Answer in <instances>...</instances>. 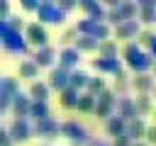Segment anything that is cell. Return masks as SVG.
Masks as SVG:
<instances>
[{"mask_svg":"<svg viewBox=\"0 0 156 146\" xmlns=\"http://www.w3.org/2000/svg\"><path fill=\"white\" fill-rule=\"evenodd\" d=\"M122 56H124L127 66H129L132 71H136V73H146V71H151V66H154L151 54H146L136 41H127L124 49H122Z\"/></svg>","mask_w":156,"mask_h":146,"instance_id":"cell-1","label":"cell"},{"mask_svg":"<svg viewBox=\"0 0 156 146\" xmlns=\"http://www.w3.org/2000/svg\"><path fill=\"white\" fill-rule=\"evenodd\" d=\"M76 29L80 32V36H93V39H98V41H107V36H110V27H107L105 22H95V19H90V17L80 19V22L76 24Z\"/></svg>","mask_w":156,"mask_h":146,"instance_id":"cell-2","label":"cell"},{"mask_svg":"<svg viewBox=\"0 0 156 146\" xmlns=\"http://www.w3.org/2000/svg\"><path fill=\"white\" fill-rule=\"evenodd\" d=\"M37 12H39L41 24H44V22H49V24H61V22L66 19V12L58 7V2H41Z\"/></svg>","mask_w":156,"mask_h":146,"instance_id":"cell-3","label":"cell"},{"mask_svg":"<svg viewBox=\"0 0 156 146\" xmlns=\"http://www.w3.org/2000/svg\"><path fill=\"white\" fill-rule=\"evenodd\" d=\"M117 95L112 92V90H105V92H100L98 97H95V114L102 119H110V112H112V107L117 105V100H115Z\"/></svg>","mask_w":156,"mask_h":146,"instance_id":"cell-4","label":"cell"},{"mask_svg":"<svg viewBox=\"0 0 156 146\" xmlns=\"http://www.w3.org/2000/svg\"><path fill=\"white\" fill-rule=\"evenodd\" d=\"M27 41L29 44H34V46H49V32H46V27L41 24V22H32V24H27Z\"/></svg>","mask_w":156,"mask_h":146,"instance_id":"cell-5","label":"cell"},{"mask_svg":"<svg viewBox=\"0 0 156 146\" xmlns=\"http://www.w3.org/2000/svg\"><path fill=\"white\" fill-rule=\"evenodd\" d=\"M2 44H5L7 51H15V54H22V51L27 49V39H24L20 32H15L10 24H7V32H5V36H2Z\"/></svg>","mask_w":156,"mask_h":146,"instance_id":"cell-6","label":"cell"},{"mask_svg":"<svg viewBox=\"0 0 156 146\" xmlns=\"http://www.w3.org/2000/svg\"><path fill=\"white\" fill-rule=\"evenodd\" d=\"M139 32H141L139 19H129V22H122V24L115 27V39H124V41H129V39H136Z\"/></svg>","mask_w":156,"mask_h":146,"instance_id":"cell-7","label":"cell"},{"mask_svg":"<svg viewBox=\"0 0 156 146\" xmlns=\"http://www.w3.org/2000/svg\"><path fill=\"white\" fill-rule=\"evenodd\" d=\"M78 61H80V51L76 46H63L61 49V54H58V66L61 68L71 71L73 66H78Z\"/></svg>","mask_w":156,"mask_h":146,"instance_id":"cell-8","label":"cell"},{"mask_svg":"<svg viewBox=\"0 0 156 146\" xmlns=\"http://www.w3.org/2000/svg\"><path fill=\"white\" fill-rule=\"evenodd\" d=\"M68 78H71V71H66V68H54L51 71V75H49V88H54V90H66L68 88Z\"/></svg>","mask_w":156,"mask_h":146,"instance_id":"cell-9","label":"cell"},{"mask_svg":"<svg viewBox=\"0 0 156 146\" xmlns=\"http://www.w3.org/2000/svg\"><path fill=\"white\" fill-rule=\"evenodd\" d=\"M7 134H10V141H24L32 136V127L27 124V119H15Z\"/></svg>","mask_w":156,"mask_h":146,"instance_id":"cell-10","label":"cell"},{"mask_svg":"<svg viewBox=\"0 0 156 146\" xmlns=\"http://www.w3.org/2000/svg\"><path fill=\"white\" fill-rule=\"evenodd\" d=\"M61 134L68 136L71 141H85V136H88L85 127H80L78 122H63L61 124Z\"/></svg>","mask_w":156,"mask_h":146,"instance_id":"cell-11","label":"cell"},{"mask_svg":"<svg viewBox=\"0 0 156 146\" xmlns=\"http://www.w3.org/2000/svg\"><path fill=\"white\" fill-rule=\"evenodd\" d=\"M132 88H134L139 95H149V92L154 90V75H149V73H136V75L132 78Z\"/></svg>","mask_w":156,"mask_h":146,"instance_id":"cell-12","label":"cell"},{"mask_svg":"<svg viewBox=\"0 0 156 146\" xmlns=\"http://www.w3.org/2000/svg\"><path fill=\"white\" fill-rule=\"evenodd\" d=\"M117 112H119L117 117H122L127 124L139 117V114H136V107H134V100H129V97H119V100H117Z\"/></svg>","mask_w":156,"mask_h":146,"instance_id":"cell-13","label":"cell"},{"mask_svg":"<svg viewBox=\"0 0 156 146\" xmlns=\"http://www.w3.org/2000/svg\"><path fill=\"white\" fill-rule=\"evenodd\" d=\"M93 68L100 71V73H119L122 66H119V58H95L93 61Z\"/></svg>","mask_w":156,"mask_h":146,"instance_id":"cell-14","label":"cell"},{"mask_svg":"<svg viewBox=\"0 0 156 146\" xmlns=\"http://www.w3.org/2000/svg\"><path fill=\"white\" fill-rule=\"evenodd\" d=\"M49 83H41V80H32V88H29V95H32V102H46L49 100Z\"/></svg>","mask_w":156,"mask_h":146,"instance_id":"cell-15","label":"cell"},{"mask_svg":"<svg viewBox=\"0 0 156 146\" xmlns=\"http://www.w3.org/2000/svg\"><path fill=\"white\" fill-rule=\"evenodd\" d=\"M29 107H32V97L20 95V92L12 97V109H15L17 119H24V114H29Z\"/></svg>","mask_w":156,"mask_h":146,"instance_id":"cell-16","label":"cell"},{"mask_svg":"<svg viewBox=\"0 0 156 146\" xmlns=\"http://www.w3.org/2000/svg\"><path fill=\"white\" fill-rule=\"evenodd\" d=\"M105 129H107V134H110V136H115V139H117V136H124V134H127V122H124L122 117H117V114H115V117H110V119L105 122Z\"/></svg>","mask_w":156,"mask_h":146,"instance_id":"cell-17","label":"cell"},{"mask_svg":"<svg viewBox=\"0 0 156 146\" xmlns=\"http://www.w3.org/2000/svg\"><path fill=\"white\" fill-rule=\"evenodd\" d=\"M146 124H144V119L141 117H136V119H132L129 124H127V136L129 139H134V141H139L141 136H146Z\"/></svg>","mask_w":156,"mask_h":146,"instance_id":"cell-18","label":"cell"},{"mask_svg":"<svg viewBox=\"0 0 156 146\" xmlns=\"http://www.w3.org/2000/svg\"><path fill=\"white\" fill-rule=\"evenodd\" d=\"M136 17H139V24H151V22H156V2H141Z\"/></svg>","mask_w":156,"mask_h":146,"instance_id":"cell-19","label":"cell"},{"mask_svg":"<svg viewBox=\"0 0 156 146\" xmlns=\"http://www.w3.org/2000/svg\"><path fill=\"white\" fill-rule=\"evenodd\" d=\"M54 58H56V51H54L51 46H41V49H37V54H34V63H37L39 68H41V66H51Z\"/></svg>","mask_w":156,"mask_h":146,"instance_id":"cell-20","label":"cell"},{"mask_svg":"<svg viewBox=\"0 0 156 146\" xmlns=\"http://www.w3.org/2000/svg\"><path fill=\"white\" fill-rule=\"evenodd\" d=\"M34 131H37V134H41V136H54V134H58V131H61V124H56V122L49 117V119H41V122H37Z\"/></svg>","mask_w":156,"mask_h":146,"instance_id":"cell-21","label":"cell"},{"mask_svg":"<svg viewBox=\"0 0 156 146\" xmlns=\"http://www.w3.org/2000/svg\"><path fill=\"white\" fill-rule=\"evenodd\" d=\"M78 97H80V92H78V90H73V88H66V90H61V97H58V102H61V107H66V109H73V107H78Z\"/></svg>","mask_w":156,"mask_h":146,"instance_id":"cell-22","label":"cell"},{"mask_svg":"<svg viewBox=\"0 0 156 146\" xmlns=\"http://www.w3.org/2000/svg\"><path fill=\"white\" fill-rule=\"evenodd\" d=\"M88 80H90V75L85 71H73L71 78H68V88H73V90L80 92V88H88Z\"/></svg>","mask_w":156,"mask_h":146,"instance_id":"cell-23","label":"cell"},{"mask_svg":"<svg viewBox=\"0 0 156 146\" xmlns=\"http://www.w3.org/2000/svg\"><path fill=\"white\" fill-rule=\"evenodd\" d=\"M80 7H83V10L88 12V15H90V19H95V22H102V19H105V10H102V7L98 5V2L88 0V2H83Z\"/></svg>","mask_w":156,"mask_h":146,"instance_id":"cell-24","label":"cell"},{"mask_svg":"<svg viewBox=\"0 0 156 146\" xmlns=\"http://www.w3.org/2000/svg\"><path fill=\"white\" fill-rule=\"evenodd\" d=\"M117 10L122 15V22L136 19V15H139V5H134V2H122V5H117Z\"/></svg>","mask_w":156,"mask_h":146,"instance_id":"cell-25","label":"cell"},{"mask_svg":"<svg viewBox=\"0 0 156 146\" xmlns=\"http://www.w3.org/2000/svg\"><path fill=\"white\" fill-rule=\"evenodd\" d=\"M73 46H76L78 51H95V49H100V41L93 39V36H78Z\"/></svg>","mask_w":156,"mask_h":146,"instance_id":"cell-26","label":"cell"},{"mask_svg":"<svg viewBox=\"0 0 156 146\" xmlns=\"http://www.w3.org/2000/svg\"><path fill=\"white\" fill-rule=\"evenodd\" d=\"M29 114H32L37 122H41V119H49V117H51V114H49V105H46V102H32Z\"/></svg>","mask_w":156,"mask_h":146,"instance_id":"cell-27","label":"cell"},{"mask_svg":"<svg viewBox=\"0 0 156 146\" xmlns=\"http://www.w3.org/2000/svg\"><path fill=\"white\" fill-rule=\"evenodd\" d=\"M100 58H117V44L115 41H100Z\"/></svg>","mask_w":156,"mask_h":146,"instance_id":"cell-28","label":"cell"},{"mask_svg":"<svg viewBox=\"0 0 156 146\" xmlns=\"http://www.w3.org/2000/svg\"><path fill=\"white\" fill-rule=\"evenodd\" d=\"M37 73H39V66L34 63V61H22V66H20V78H37Z\"/></svg>","mask_w":156,"mask_h":146,"instance_id":"cell-29","label":"cell"},{"mask_svg":"<svg viewBox=\"0 0 156 146\" xmlns=\"http://www.w3.org/2000/svg\"><path fill=\"white\" fill-rule=\"evenodd\" d=\"M134 107H136V114L139 117H144V114H149L154 107H151V100H149V95H139L136 100H134Z\"/></svg>","mask_w":156,"mask_h":146,"instance_id":"cell-30","label":"cell"},{"mask_svg":"<svg viewBox=\"0 0 156 146\" xmlns=\"http://www.w3.org/2000/svg\"><path fill=\"white\" fill-rule=\"evenodd\" d=\"M105 90H107V88H105V80H102L100 75H95V78H90V80H88V92H90L93 97H98V95H100V92H105Z\"/></svg>","mask_w":156,"mask_h":146,"instance_id":"cell-31","label":"cell"},{"mask_svg":"<svg viewBox=\"0 0 156 146\" xmlns=\"http://www.w3.org/2000/svg\"><path fill=\"white\" fill-rule=\"evenodd\" d=\"M76 109H80V112H95V97H93L90 92L80 95V97H78V107H76Z\"/></svg>","mask_w":156,"mask_h":146,"instance_id":"cell-32","label":"cell"},{"mask_svg":"<svg viewBox=\"0 0 156 146\" xmlns=\"http://www.w3.org/2000/svg\"><path fill=\"white\" fill-rule=\"evenodd\" d=\"M154 36H156V34H154L151 29H141V32H139V36H136V44H139L141 49H144V46H151Z\"/></svg>","mask_w":156,"mask_h":146,"instance_id":"cell-33","label":"cell"},{"mask_svg":"<svg viewBox=\"0 0 156 146\" xmlns=\"http://www.w3.org/2000/svg\"><path fill=\"white\" fill-rule=\"evenodd\" d=\"M2 88H5V95L15 97L20 90V83H17V78H7V80H2Z\"/></svg>","mask_w":156,"mask_h":146,"instance_id":"cell-34","label":"cell"},{"mask_svg":"<svg viewBox=\"0 0 156 146\" xmlns=\"http://www.w3.org/2000/svg\"><path fill=\"white\" fill-rule=\"evenodd\" d=\"M105 19H107V22H112V24H122V15H119L117 5H115L110 12H105Z\"/></svg>","mask_w":156,"mask_h":146,"instance_id":"cell-35","label":"cell"},{"mask_svg":"<svg viewBox=\"0 0 156 146\" xmlns=\"http://www.w3.org/2000/svg\"><path fill=\"white\" fill-rule=\"evenodd\" d=\"M76 39H78V29H76V27H71V29H66V32L61 34V41H63V44H68V41L76 44Z\"/></svg>","mask_w":156,"mask_h":146,"instance_id":"cell-36","label":"cell"},{"mask_svg":"<svg viewBox=\"0 0 156 146\" xmlns=\"http://www.w3.org/2000/svg\"><path fill=\"white\" fill-rule=\"evenodd\" d=\"M146 141H149V144H154V146H156V124H151V127H149V129H146Z\"/></svg>","mask_w":156,"mask_h":146,"instance_id":"cell-37","label":"cell"},{"mask_svg":"<svg viewBox=\"0 0 156 146\" xmlns=\"http://www.w3.org/2000/svg\"><path fill=\"white\" fill-rule=\"evenodd\" d=\"M22 7H24V10H39V2H34V0H24Z\"/></svg>","mask_w":156,"mask_h":146,"instance_id":"cell-38","label":"cell"},{"mask_svg":"<svg viewBox=\"0 0 156 146\" xmlns=\"http://www.w3.org/2000/svg\"><path fill=\"white\" fill-rule=\"evenodd\" d=\"M115 146H129V136L124 134V136H117L115 139Z\"/></svg>","mask_w":156,"mask_h":146,"instance_id":"cell-39","label":"cell"},{"mask_svg":"<svg viewBox=\"0 0 156 146\" xmlns=\"http://www.w3.org/2000/svg\"><path fill=\"white\" fill-rule=\"evenodd\" d=\"M0 146H10V136H7L2 129H0Z\"/></svg>","mask_w":156,"mask_h":146,"instance_id":"cell-40","label":"cell"},{"mask_svg":"<svg viewBox=\"0 0 156 146\" xmlns=\"http://www.w3.org/2000/svg\"><path fill=\"white\" fill-rule=\"evenodd\" d=\"M5 32H7V22L0 19V41H2V36H5Z\"/></svg>","mask_w":156,"mask_h":146,"instance_id":"cell-41","label":"cell"},{"mask_svg":"<svg viewBox=\"0 0 156 146\" xmlns=\"http://www.w3.org/2000/svg\"><path fill=\"white\" fill-rule=\"evenodd\" d=\"M7 10H10V5H7V2H0V19H2V15H5Z\"/></svg>","mask_w":156,"mask_h":146,"instance_id":"cell-42","label":"cell"},{"mask_svg":"<svg viewBox=\"0 0 156 146\" xmlns=\"http://www.w3.org/2000/svg\"><path fill=\"white\" fill-rule=\"evenodd\" d=\"M149 54L156 58V36H154V41H151V46H149Z\"/></svg>","mask_w":156,"mask_h":146,"instance_id":"cell-43","label":"cell"},{"mask_svg":"<svg viewBox=\"0 0 156 146\" xmlns=\"http://www.w3.org/2000/svg\"><path fill=\"white\" fill-rule=\"evenodd\" d=\"M151 71H154V78H156V58H154V66H151Z\"/></svg>","mask_w":156,"mask_h":146,"instance_id":"cell-44","label":"cell"},{"mask_svg":"<svg viewBox=\"0 0 156 146\" xmlns=\"http://www.w3.org/2000/svg\"><path fill=\"white\" fill-rule=\"evenodd\" d=\"M134 146H146V144H141V141H136V144H134Z\"/></svg>","mask_w":156,"mask_h":146,"instance_id":"cell-45","label":"cell"},{"mask_svg":"<svg viewBox=\"0 0 156 146\" xmlns=\"http://www.w3.org/2000/svg\"><path fill=\"white\" fill-rule=\"evenodd\" d=\"M93 146H105V144H100V141H95V144H93Z\"/></svg>","mask_w":156,"mask_h":146,"instance_id":"cell-46","label":"cell"},{"mask_svg":"<svg viewBox=\"0 0 156 146\" xmlns=\"http://www.w3.org/2000/svg\"><path fill=\"white\" fill-rule=\"evenodd\" d=\"M151 92H154V95H156V83H154V90H151Z\"/></svg>","mask_w":156,"mask_h":146,"instance_id":"cell-47","label":"cell"},{"mask_svg":"<svg viewBox=\"0 0 156 146\" xmlns=\"http://www.w3.org/2000/svg\"><path fill=\"white\" fill-rule=\"evenodd\" d=\"M151 112H154V119H156V107H154V109H151Z\"/></svg>","mask_w":156,"mask_h":146,"instance_id":"cell-48","label":"cell"},{"mask_svg":"<svg viewBox=\"0 0 156 146\" xmlns=\"http://www.w3.org/2000/svg\"><path fill=\"white\" fill-rule=\"evenodd\" d=\"M0 88H2V78H0Z\"/></svg>","mask_w":156,"mask_h":146,"instance_id":"cell-49","label":"cell"}]
</instances>
